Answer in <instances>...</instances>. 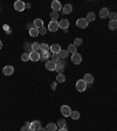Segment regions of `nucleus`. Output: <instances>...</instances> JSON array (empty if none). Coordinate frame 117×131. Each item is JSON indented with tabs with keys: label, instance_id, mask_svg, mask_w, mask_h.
<instances>
[{
	"label": "nucleus",
	"instance_id": "1",
	"mask_svg": "<svg viewBox=\"0 0 117 131\" xmlns=\"http://www.w3.org/2000/svg\"><path fill=\"white\" fill-rule=\"evenodd\" d=\"M88 25H89V21L87 20V18H80L76 21V26L79 28H87Z\"/></svg>",
	"mask_w": 117,
	"mask_h": 131
},
{
	"label": "nucleus",
	"instance_id": "2",
	"mask_svg": "<svg viewBox=\"0 0 117 131\" xmlns=\"http://www.w3.org/2000/svg\"><path fill=\"white\" fill-rule=\"evenodd\" d=\"M76 89L80 93H83V91L87 89V83H86L83 80H79V81L76 82Z\"/></svg>",
	"mask_w": 117,
	"mask_h": 131
},
{
	"label": "nucleus",
	"instance_id": "3",
	"mask_svg": "<svg viewBox=\"0 0 117 131\" xmlns=\"http://www.w3.org/2000/svg\"><path fill=\"white\" fill-rule=\"evenodd\" d=\"M3 73H4V75H6V76H11V75H13V73H14V68L12 66H5L3 68Z\"/></svg>",
	"mask_w": 117,
	"mask_h": 131
},
{
	"label": "nucleus",
	"instance_id": "4",
	"mask_svg": "<svg viewBox=\"0 0 117 131\" xmlns=\"http://www.w3.org/2000/svg\"><path fill=\"white\" fill-rule=\"evenodd\" d=\"M14 8L18 12H22L25 9V3L21 1V0H16L15 3H14Z\"/></svg>",
	"mask_w": 117,
	"mask_h": 131
},
{
	"label": "nucleus",
	"instance_id": "5",
	"mask_svg": "<svg viewBox=\"0 0 117 131\" xmlns=\"http://www.w3.org/2000/svg\"><path fill=\"white\" fill-rule=\"evenodd\" d=\"M71 62L74 64H80L82 62V56L79 54V53H75V54L71 55Z\"/></svg>",
	"mask_w": 117,
	"mask_h": 131
},
{
	"label": "nucleus",
	"instance_id": "6",
	"mask_svg": "<svg viewBox=\"0 0 117 131\" xmlns=\"http://www.w3.org/2000/svg\"><path fill=\"white\" fill-rule=\"evenodd\" d=\"M61 114H62L65 117H69L71 115V109L68 105H62L61 106Z\"/></svg>",
	"mask_w": 117,
	"mask_h": 131
},
{
	"label": "nucleus",
	"instance_id": "7",
	"mask_svg": "<svg viewBox=\"0 0 117 131\" xmlns=\"http://www.w3.org/2000/svg\"><path fill=\"white\" fill-rule=\"evenodd\" d=\"M59 28H60V27H59V22H57V21H50L48 24L49 32H56Z\"/></svg>",
	"mask_w": 117,
	"mask_h": 131
},
{
	"label": "nucleus",
	"instance_id": "8",
	"mask_svg": "<svg viewBox=\"0 0 117 131\" xmlns=\"http://www.w3.org/2000/svg\"><path fill=\"white\" fill-rule=\"evenodd\" d=\"M52 9H53V12H56V13H59V11H60V9H62V6H61L60 1L54 0V1L52 3Z\"/></svg>",
	"mask_w": 117,
	"mask_h": 131
},
{
	"label": "nucleus",
	"instance_id": "9",
	"mask_svg": "<svg viewBox=\"0 0 117 131\" xmlns=\"http://www.w3.org/2000/svg\"><path fill=\"white\" fill-rule=\"evenodd\" d=\"M46 69L49 71H54L55 69H56V63L53 62L52 60L50 61H47L46 62Z\"/></svg>",
	"mask_w": 117,
	"mask_h": 131
},
{
	"label": "nucleus",
	"instance_id": "10",
	"mask_svg": "<svg viewBox=\"0 0 117 131\" xmlns=\"http://www.w3.org/2000/svg\"><path fill=\"white\" fill-rule=\"evenodd\" d=\"M83 81L87 83V84H91L94 82V76L91 75V74H86V75H83Z\"/></svg>",
	"mask_w": 117,
	"mask_h": 131
},
{
	"label": "nucleus",
	"instance_id": "11",
	"mask_svg": "<svg viewBox=\"0 0 117 131\" xmlns=\"http://www.w3.org/2000/svg\"><path fill=\"white\" fill-rule=\"evenodd\" d=\"M29 59L32 61H34V62L39 61L40 60V53L39 52H30L29 53Z\"/></svg>",
	"mask_w": 117,
	"mask_h": 131
},
{
	"label": "nucleus",
	"instance_id": "12",
	"mask_svg": "<svg viewBox=\"0 0 117 131\" xmlns=\"http://www.w3.org/2000/svg\"><path fill=\"white\" fill-rule=\"evenodd\" d=\"M30 130H33V131H36L38 129H40L41 128V122L40 121H34V122H32L30 123Z\"/></svg>",
	"mask_w": 117,
	"mask_h": 131
},
{
	"label": "nucleus",
	"instance_id": "13",
	"mask_svg": "<svg viewBox=\"0 0 117 131\" xmlns=\"http://www.w3.org/2000/svg\"><path fill=\"white\" fill-rule=\"evenodd\" d=\"M50 52L53 53V54H59V53L61 52V46L57 43H54L50 46Z\"/></svg>",
	"mask_w": 117,
	"mask_h": 131
},
{
	"label": "nucleus",
	"instance_id": "14",
	"mask_svg": "<svg viewBox=\"0 0 117 131\" xmlns=\"http://www.w3.org/2000/svg\"><path fill=\"white\" fill-rule=\"evenodd\" d=\"M59 27L60 28H62V29H68V27H69V21L67 19H62L60 22H59Z\"/></svg>",
	"mask_w": 117,
	"mask_h": 131
},
{
	"label": "nucleus",
	"instance_id": "15",
	"mask_svg": "<svg viewBox=\"0 0 117 131\" xmlns=\"http://www.w3.org/2000/svg\"><path fill=\"white\" fill-rule=\"evenodd\" d=\"M52 56L49 52H40V60H44V61H49V57Z\"/></svg>",
	"mask_w": 117,
	"mask_h": 131
},
{
	"label": "nucleus",
	"instance_id": "16",
	"mask_svg": "<svg viewBox=\"0 0 117 131\" xmlns=\"http://www.w3.org/2000/svg\"><path fill=\"white\" fill-rule=\"evenodd\" d=\"M108 15H109V9L107 7H103L101 11H100V18L105 19V18H108Z\"/></svg>",
	"mask_w": 117,
	"mask_h": 131
},
{
	"label": "nucleus",
	"instance_id": "17",
	"mask_svg": "<svg viewBox=\"0 0 117 131\" xmlns=\"http://www.w3.org/2000/svg\"><path fill=\"white\" fill-rule=\"evenodd\" d=\"M71 11H73V6L70 5V4H67V5H65L62 7V12L65 14H69L71 13Z\"/></svg>",
	"mask_w": 117,
	"mask_h": 131
},
{
	"label": "nucleus",
	"instance_id": "18",
	"mask_svg": "<svg viewBox=\"0 0 117 131\" xmlns=\"http://www.w3.org/2000/svg\"><path fill=\"white\" fill-rule=\"evenodd\" d=\"M33 24H34V27L38 28V29H40L41 27H44V21H42V19H35Z\"/></svg>",
	"mask_w": 117,
	"mask_h": 131
},
{
	"label": "nucleus",
	"instance_id": "19",
	"mask_svg": "<svg viewBox=\"0 0 117 131\" xmlns=\"http://www.w3.org/2000/svg\"><path fill=\"white\" fill-rule=\"evenodd\" d=\"M46 130L47 131H57V125L54 124V123H49V124H47Z\"/></svg>",
	"mask_w": 117,
	"mask_h": 131
},
{
	"label": "nucleus",
	"instance_id": "20",
	"mask_svg": "<svg viewBox=\"0 0 117 131\" xmlns=\"http://www.w3.org/2000/svg\"><path fill=\"white\" fill-rule=\"evenodd\" d=\"M68 53H71V54H75V53H77V47L75 46L74 43L69 45V46H68Z\"/></svg>",
	"mask_w": 117,
	"mask_h": 131
},
{
	"label": "nucleus",
	"instance_id": "21",
	"mask_svg": "<svg viewBox=\"0 0 117 131\" xmlns=\"http://www.w3.org/2000/svg\"><path fill=\"white\" fill-rule=\"evenodd\" d=\"M59 56H60V59H67L68 57V50H66V49H61V52L59 53Z\"/></svg>",
	"mask_w": 117,
	"mask_h": 131
},
{
	"label": "nucleus",
	"instance_id": "22",
	"mask_svg": "<svg viewBox=\"0 0 117 131\" xmlns=\"http://www.w3.org/2000/svg\"><path fill=\"white\" fill-rule=\"evenodd\" d=\"M95 19H96V15H95V13H94V12H89V13L87 14V20L89 22L94 21Z\"/></svg>",
	"mask_w": 117,
	"mask_h": 131
},
{
	"label": "nucleus",
	"instance_id": "23",
	"mask_svg": "<svg viewBox=\"0 0 117 131\" xmlns=\"http://www.w3.org/2000/svg\"><path fill=\"white\" fill-rule=\"evenodd\" d=\"M29 35L32 36V38H35V36L39 35V29L38 28H32V29H29Z\"/></svg>",
	"mask_w": 117,
	"mask_h": 131
},
{
	"label": "nucleus",
	"instance_id": "24",
	"mask_svg": "<svg viewBox=\"0 0 117 131\" xmlns=\"http://www.w3.org/2000/svg\"><path fill=\"white\" fill-rule=\"evenodd\" d=\"M66 81V77L63 74H57L56 75V82H59V83H63V82Z\"/></svg>",
	"mask_w": 117,
	"mask_h": 131
},
{
	"label": "nucleus",
	"instance_id": "25",
	"mask_svg": "<svg viewBox=\"0 0 117 131\" xmlns=\"http://www.w3.org/2000/svg\"><path fill=\"white\" fill-rule=\"evenodd\" d=\"M40 52H49V46L47 43H40Z\"/></svg>",
	"mask_w": 117,
	"mask_h": 131
},
{
	"label": "nucleus",
	"instance_id": "26",
	"mask_svg": "<svg viewBox=\"0 0 117 131\" xmlns=\"http://www.w3.org/2000/svg\"><path fill=\"white\" fill-rule=\"evenodd\" d=\"M56 125L59 126V129H61V128H66V126H67V122H66L65 119H59V122H57Z\"/></svg>",
	"mask_w": 117,
	"mask_h": 131
},
{
	"label": "nucleus",
	"instance_id": "27",
	"mask_svg": "<svg viewBox=\"0 0 117 131\" xmlns=\"http://www.w3.org/2000/svg\"><path fill=\"white\" fill-rule=\"evenodd\" d=\"M32 50L33 52H39V50H40V43H39V42L32 43Z\"/></svg>",
	"mask_w": 117,
	"mask_h": 131
},
{
	"label": "nucleus",
	"instance_id": "28",
	"mask_svg": "<svg viewBox=\"0 0 117 131\" xmlns=\"http://www.w3.org/2000/svg\"><path fill=\"white\" fill-rule=\"evenodd\" d=\"M109 28H110L111 30L117 29V21H116V20H114V21H110V22H109Z\"/></svg>",
	"mask_w": 117,
	"mask_h": 131
},
{
	"label": "nucleus",
	"instance_id": "29",
	"mask_svg": "<svg viewBox=\"0 0 117 131\" xmlns=\"http://www.w3.org/2000/svg\"><path fill=\"white\" fill-rule=\"evenodd\" d=\"M70 117L73 118L74 121H76L80 118V112L79 111H71V115H70Z\"/></svg>",
	"mask_w": 117,
	"mask_h": 131
},
{
	"label": "nucleus",
	"instance_id": "30",
	"mask_svg": "<svg viewBox=\"0 0 117 131\" xmlns=\"http://www.w3.org/2000/svg\"><path fill=\"white\" fill-rule=\"evenodd\" d=\"M21 60L24 61V62H27L28 60H30L29 59V53H24V54L21 55Z\"/></svg>",
	"mask_w": 117,
	"mask_h": 131
},
{
	"label": "nucleus",
	"instance_id": "31",
	"mask_svg": "<svg viewBox=\"0 0 117 131\" xmlns=\"http://www.w3.org/2000/svg\"><path fill=\"white\" fill-rule=\"evenodd\" d=\"M108 18L110 19V21H114V20L117 19V14L115 13V12H109V15H108Z\"/></svg>",
	"mask_w": 117,
	"mask_h": 131
},
{
	"label": "nucleus",
	"instance_id": "32",
	"mask_svg": "<svg viewBox=\"0 0 117 131\" xmlns=\"http://www.w3.org/2000/svg\"><path fill=\"white\" fill-rule=\"evenodd\" d=\"M50 19H52V21H56V20L59 19V13L52 12V13H50Z\"/></svg>",
	"mask_w": 117,
	"mask_h": 131
},
{
	"label": "nucleus",
	"instance_id": "33",
	"mask_svg": "<svg viewBox=\"0 0 117 131\" xmlns=\"http://www.w3.org/2000/svg\"><path fill=\"white\" fill-rule=\"evenodd\" d=\"M52 61L53 62H55V63H57L59 61H60V56H59V54H52Z\"/></svg>",
	"mask_w": 117,
	"mask_h": 131
},
{
	"label": "nucleus",
	"instance_id": "34",
	"mask_svg": "<svg viewBox=\"0 0 117 131\" xmlns=\"http://www.w3.org/2000/svg\"><path fill=\"white\" fill-rule=\"evenodd\" d=\"M82 43H83V40H82L81 38H76V39H75V41H74V45H75L76 47L81 46Z\"/></svg>",
	"mask_w": 117,
	"mask_h": 131
},
{
	"label": "nucleus",
	"instance_id": "35",
	"mask_svg": "<svg viewBox=\"0 0 117 131\" xmlns=\"http://www.w3.org/2000/svg\"><path fill=\"white\" fill-rule=\"evenodd\" d=\"M29 126H30V124H29V123H28V122H26V124H25V125L22 126V128H21V130H20V131H29V130H30V128H29Z\"/></svg>",
	"mask_w": 117,
	"mask_h": 131
},
{
	"label": "nucleus",
	"instance_id": "36",
	"mask_svg": "<svg viewBox=\"0 0 117 131\" xmlns=\"http://www.w3.org/2000/svg\"><path fill=\"white\" fill-rule=\"evenodd\" d=\"M46 33H47V29L45 27H41L40 29H39V34H41V35H45Z\"/></svg>",
	"mask_w": 117,
	"mask_h": 131
},
{
	"label": "nucleus",
	"instance_id": "37",
	"mask_svg": "<svg viewBox=\"0 0 117 131\" xmlns=\"http://www.w3.org/2000/svg\"><path fill=\"white\" fill-rule=\"evenodd\" d=\"M26 8H30V4H25V9H26Z\"/></svg>",
	"mask_w": 117,
	"mask_h": 131
},
{
	"label": "nucleus",
	"instance_id": "38",
	"mask_svg": "<svg viewBox=\"0 0 117 131\" xmlns=\"http://www.w3.org/2000/svg\"><path fill=\"white\" fill-rule=\"evenodd\" d=\"M56 84H57V82H54V83H52V88H53V89H55Z\"/></svg>",
	"mask_w": 117,
	"mask_h": 131
},
{
	"label": "nucleus",
	"instance_id": "39",
	"mask_svg": "<svg viewBox=\"0 0 117 131\" xmlns=\"http://www.w3.org/2000/svg\"><path fill=\"white\" fill-rule=\"evenodd\" d=\"M36 131H47V130H46V128H40V129H38Z\"/></svg>",
	"mask_w": 117,
	"mask_h": 131
},
{
	"label": "nucleus",
	"instance_id": "40",
	"mask_svg": "<svg viewBox=\"0 0 117 131\" xmlns=\"http://www.w3.org/2000/svg\"><path fill=\"white\" fill-rule=\"evenodd\" d=\"M59 131H68V130L66 128H61V129H59Z\"/></svg>",
	"mask_w": 117,
	"mask_h": 131
},
{
	"label": "nucleus",
	"instance_id": "41",
	"mask_svg": "<svg viewBox=\"0 0 117 131\" xmlns=\"http://www.w3.org/2000/svg\"><path fill=\"white\" fill-rule=\"evenodd\" d=\"M3 48V41H0V49Z\"/></svg>",
	"mask_w": 117,
	"mask_h": 131
},
{
	"label": "nucleus",
	"instance_id": "42",
	"mask_svg": "<svg viewBox=\"0 0 117 131\" xmlns=\"http://www.w3.org/2000/svg\"><path fill=\"white\" fill-rule=\"evenodd\" d=\"M29 131H33V130H29Z\"/></svg>",
	"mask_w": 117,
	"mask_h": 131
},
{
	"label": "nucleus",
	"instance_id": "43",
	"mask_svg": "<svg viewBox=\"0 0 117 131\" xmlns=\"http://www.w3.org/2000/svg\"><path fill=\"white\" fill-rule=\"evenodd\" d=\"M116 21H117V19H116Z\"/></svg>",
	"mask_w": 117,
	"mask_h": 131
}]
</instances>
